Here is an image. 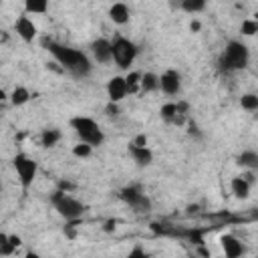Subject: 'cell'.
Wrapping results in <instances>:
<instances>
[{
    "mask_svg": "<svg viewBox=\"0 0 258 258\" xmlns=\"http://www.w3.org/2000/svg\"><path fill=\"white\" fill-rule=\"evenodd\" d=\"M44 46L48 48V52L52 54V58L62 69H67L69 73H73L75 77H87L91 73V67L93 64H91L89 56L83 50H77V48H71V46H64V44L52 42V40H44Z\"/></svg>",
    "mask_w": 258,
    "mask_h": 258,
    "instance_id": "1",
    "label": "cell"
},
{
    "mask_svg": "<svg viewBox=\"0 0 258 258\" xmlns=\"http://www.w3.org/2000/svg\"><path fill=\"white\" fill-rule=\"evenodd\" d=\"M71 127L75 129V133L79 135V139H81L83 143H89L91 147L101 145L103 139H105L101 125H99L95 119H91V117H83V115L73 117V119H71Z\"/></svg>",
    "mask_w": 258,
    "mask_h": 258,
    "instance_id": "2",
    "label": "cell"
},
{
    "mask_svg": "<svg viewBox=\"0 0 258 258\" xmlns=\"http://www.w3.org/2000/svg\"><path fill=\"white\" fill-rule=\"evenodd\" d=\"M248 60H250V52H248V46L238 42V40H230L226 44V50L224 54L220 56V64L222 69L226 71H240V69H246L248 67Z\"/></svg>",
    "mask_w": 258,
    "mask_h": 258,
    "instance_id": "3",
    "label": "cell"
},
{
    "mask_svg": "<svg viewBox=\"0 0 258 258\" xmlns=\"http://www.w3.org/2000/svg\"><path fill=\"white\" fill-rule=\"evenodd\" d=\"M50 202H52L54 210H56L64 220H77V218H81L83 212H85V206H83L79 200H75L73 196H69L67 191H54V194L50 196Z\"/></svg>",
    "mask_w": 258,
    "mask_h": 258,
    "instance_id": "4",
    "label": "cell"
},
{
    "mask_svg": "<svg viewBox=\"0 0 258 258\" xmlns=\"http://www.w3.org/2000/svg\"><path fill=\"white\" fill-rule=\"evenodd\" d=\"M111 54H113V60H115L117 67L129 69V64H133V60H135V56H137V46H135V42H131L129 38L117 36V38L111 42Z\"/></svg>",
    "mask_w": 258,
    "mask_h": 258,
    "instance_id": "5",
    "label": "cell"
},
{
    "mask_svg": "<svg viewBox=\"0 0 258 258\" xmlns=\"http://www.w3.org/2000/svg\"><path fill=\"white\" fill-rule=\"evenodd\" d=\"M12 165H14V169H16L18 179H20V185H22L24 189H28V187L32 185L34 177H36V171H38L36 161H34L32 157H28L26 153H18V155H14V159H12Z\"/></svg>",
    "mask_w": 258,
    "mask_h": 258,
    "instance_id": "6",
    "label": "cell"
},
{
    "mask_svg": "<svg viewBox=\"0 0 258 258\" xmlns=\"http://www.w3.org/2000/svg\"><path fill=\"white\" fill-rule=\"evenodd\" d=\"M121 198H123L125 204H129V208L135 210L137 214H147V212L151 210L149 198H147L141 189H137V187H125V189H121Z\"/></svg>",
    "mask_w": 258,
    "mask_h": 258,
    "instance_id": "7",
    "label": "cell"
},
{
    "mask_svg": "<svg viewBox=\"0 0 258 258\" xmlns=\"http://www.w3.org/2000/svg\"><path fill=\"white\" fill-rule=\"evenodd\" d=\"M159 89L165 93V95H175L179 93L181 89V77L177 71H165L161 77H159Z\"/></svg>",
    "mask_w": 258,
    "mask_h": 258,
    "instance_id": "8",
    "label": "cell"
},
{
    "mask_svg": "<svg viewBox=\"0 0 258 258\" xmlns=\"http://www.w3.org/2000/svg\"><path fill=\"white\" fill-rule=\"evenodd\" d=\"M107 95H109V101L111 103H119L125 95H127V83H125V77H111L109 83H107Z\"/></svg>",
    "mask_w": 258,
    "mask_h": 258,
    "instance_id": "9",
    "label": "cell"
},
{
    "mask_svg": "<svg viewBox=\"0 0 258 258\" xmlns=\"http://www.w3.org/2000/svg\"><path fill=\"white\" fill-rule=\"evenodd\" d=\"M91 52L95 56L97 62L101 64H107L113 60V54H111V42L107 38H97L93 44H91Z\"/></svg>",
    "mask_w": 258,
    "mask_h": 258,
    "instance_id": "10",
    "label": "cell"
},
{
    "mask_svg": "<svg viewBox=\"0 0 258 258\" xmlns=\"http://www.w3.org/2000/svg\"><path fill=\"white\" fill-rule=\"evenodd\" d=\"M14 28H16V34H18L24 42H32L34 36H36V26H34V22H32L28 16H20V18L16 20Z\"/></svg>",
    "mask_w": 258,
    "mask_h": 258,
    "instance_id": "11",
    "label": "cell"
},
{
    "mask_svg": "<svg viewBox=\"0 0 258 258\" xmlns=\"http://www.w3.org/2000/svg\"><path fill=\"white\" fill-rule=\"evenodd\" d=\"M220 242H222V250H224V254H226L228 258H238V256H242L244 246H242V242H240L238 238L226 234V236H222Z\"/></svg>",
    "mask_w": 258,
    "mask_h": 258,
    "instance_id": "12",
    "label": "cell"
},
{
    "mask_svg": "<svg viewBox=\"0 0 258 258\" xmlns=\"http://www.w3.org/2000/svg\"><path fill=\"white\" fill-rule=\"evenodd\" d=\"M129 153H131V157H133V161L137 165H149L153 161V153L147 149V145H135V143H131L129 145Z\"/></svg>",
    "mask_w": 258,
    "mask_h": 258,
    "instance_id": "13",
    "label": "cell"
},
{
    "mask_svg": "<svg viewBox=\"0 0 258 258\" xmlns=\"http://www.w3.org/2000/svg\"><path fill=\"white\" fill-rule=\"evenodd\" d=\"M109 18H111L115 24H125V22L129 20V8H127V4L115 2V4L109 8Z\"/></svg>",
    "mask_w": 258,
    "mask_h": 258,
    "instance_id": "14",
    "label": "cell"
},
{
    "mask_svg": "<svg viewBox=\"0 0 258 258\" xmlns=\"http://www.w3.org/2000/svg\"><path fill=\"white\" fill-rule=\"evenodd\" d=\"M230 187H232V194L236 196V198H240V200H246L248 196H250V183L242 177V175H238V177H234L232 179V183H230Z\"/></svg>",
    "mask_w": 258,
    "mask_h": 258,
    "instance_id": "15",
    "label": "cell"
},
{
    "mask_svg": "<svg viewBox=\"0 0 258 258\" xmlns=\"http://www.w3.org/2000/svg\"><path fill=\"white\" fill-rule=\"evenodd\" d=\"M18 244H20V238L18 236L0 234V256H10Z\"/></svg>",
    "mask_w": 258,
    "mask_h": 258,
    "instance_id": "16",
    "label": "cell"
},
{
    "mask_svg": "<svg viewBox=\"0 0 258 258\" xmlns=\"http://www.w3.org/2000/svg\"><path fill=\"white\" fill-rule=\"evenodd\" d=\"M177 8H181L183 12H189V14H198L206 8V0H175Z\"/></svg>",
    "mask_w": 258,
    "mask_h": 258,
    "instance_id": "17",
    "label": "cell"
},
{
    "mask_svg": "<svg viewBox=\"0 0 258 258\" xmlns=\"http://www.w3.org/2000/svg\"><path fill=\"white\" fill-rule=\"evenodd\" d=\"M139 89H143V91H155V89H159V77L153 75V73H145V75H141Z\"/></svg>",
    "mask_w": 258,
    "mask_h": 258,
    "instance_id": "18",
    "label": "cell"
},
{
    "mask_svg": "<svg viewBox=\"0 0 258 258\" xmlns=\"http://www.w3.org/2000/svg\"><path fill=\"white\" fill-rule=\"evenodd\" d=\"M24 8L28 14H42L48 8V0H24Z\"/></svg>",
    "mask_w": 258,
    "mask_h": 258,
    "instance_id": "19",
    "label": "cell"
},
{
    "mask_svg": "<svg viewBox=\"0 0 258 258\" xmlns=\"http://www.w3.org/2000/svg\"><path fill=\"white\" fill-rule=\"evenodd\" d=\"M238 163L248 167V169H256L258 167V153L256 151H244L240 157H238Z\"/></svg>",
    "mask_w": 258,
    "mask_h": 258,
    "instance_id": "20",
    "label": "cell"
},
{
    "mask_svg": "<svg viewBox=\"0 0 258 258\" xmlns=\"http://www.w3.org/2000/svg\"><path fill=\"white\" fill-rule=\"evenodd\" d=\"M28 99H30V93H28V89H24V87H16V89L12 91V95H10V101H12L14 105H24Z\"/></svg>",
    "mask_w": 258,
    "mask_h": 258,
    "instance_id": "21",
    "label": "cell"
},
{
    "mask_svg": "<svg viewBox=\"0 0 258 258\" xmlns=\"http://www.w3.org/2000/svg\"><path fill=\"white\" fill-rule=\"evenodd\" d=\"M177 113H179V105L167 103V105H163V107H161V117H163L165 121H169V123L177 121Z\"/></svg>",
    "mask_w": 258,
    "mask_h": 258,
    "instance_id": "22",
    "label": "cell"
},
{
    "mask_svg": "<svg viewBox=\"0 0 258 258\" xmlns=\"http://www.w3.org/2000/svg\"><path fill=\"white\" fill-rule=\"evenodd\" d=\"M58 139H60V131H56V129H46L42 133V145L44 147H52Z\"/></svg>",
    "mask_w": 258,
    "mask_h": 258,
    "instance_id": "23",
    "label": "cell"
},
{
    "mask_svg": "<svg viewBox=\"0 0 258 258\" xmlns=\"http://www.w3.org/2000/svg\"><path fill=\"white\" fill-rule=\"evenodd\" d=\"M240 103H242V107L248 109V111H256V109H258V97H256L254 93H246V95H242Z\"/></svg>",
    "mask_w": 258,
    "mask_h": 258,
    "instance_id": "24",
    "label": "cell"
},
{
    "mask_svg": "<svg viewBox=\"0 0 258 258\" xmlns=\"http://www.w3.org/2000/svg\"><path fill=\"white\" fill-rule=\"evenodd\" d=\"M139 81H141V75L139 73H129L125 77V83H127V93H135L139 89Z\"/></svg>",
    "mask_w": 258,
    "mask_h": 258,
    "instance_id": "25",
    "label": "cell"
},
{
    "mask_svg": "<svg viewBox=\"0 0 258 258\" xmlns=\"http://www.w3.org/2000/svg\"><path fill=\"white\" fill-rule=\"evenodd\" d=\"M256 30H258V22H256V20H244V22H242V34L252 36Z\"/></svg>",
    "mask_w": 258,
    "mask_h": 258,
    "instance_id": "26",
    "label": "cell"
},
{
    "mask_svg": "<svg viewBox=\"0 0 258 258\" xmlns=\"http://www.w3.org/2000/svg\"><path fill=\"white\" fill-rule=\"evenodd\" d=\"M73 153H75L77 157H87V155L91 153V145H89V143H83V141H81L79 145H75V147H73Z\"/></svg>",
    "mask_w": 258,
    "mask_h": 258,
    "instance_id": "27",
    "label": "cell"
},
{
    "mask_svg": "<svg viewBox=\"0 0 258 258\" xmlns=\"http://www.w3.org/2000/svg\"><path fill=\"white\" fill-rule=\"evenodd\" d=\"M4 99H6V93H4V91H0V103H2Z\"/></svg>",
    "mask_w": 258,
    "mask_h": 258,
    "instance_id": "28",
    "label": "cell"
},
{
    "mask_svg": "<svg viewBox=\"0 0 258 258\" xmlns=\"http://www.w3.org/2000/svg\"><path fill=\"white\" fill-rule=\"evenodd\" d=\"M0 189H2V185H0Z\"/></svg>",
    "mask_w": 258,
    "mask_h": 258,
    "instance_id": "29",
    "label": "cell"
}]
</instances>
